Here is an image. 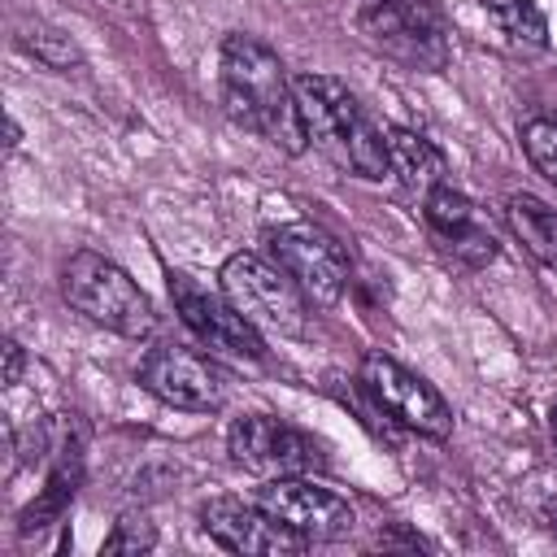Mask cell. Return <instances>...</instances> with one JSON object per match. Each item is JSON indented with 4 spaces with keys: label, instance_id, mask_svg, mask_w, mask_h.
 Wrapping results in <instances>:
<instances>
[{
    "label": "cell",
    "instance_id": "6da1fadb",
    "mask_svg": "<svg viewBox=\"0 0 557 557\" xmlns=\"http://www.w3.org/2000/svg\"><path fill=\"white\" fill-rule=\"evenodd\" d=\"M222 100H226V113L244 131H257L287 157L305 152L309 135L296 109L292 78L283 74L278 52L261 44L257 35L235 30L222 39Z\"/></svg>",
    "mask_w": 557,
    "mask_h": 557
},
{
    "label": "cell",
    "instance_id": "7a4b0ae2",
    "mask_svg": "<svg viewBox=\"0 0 557 557\" xmlns=\"http://www.w3.org/2000/svg\"><path fill=\"white\" fill-rule=\"evenodd\" d=\"M296 109L305 122V135L344 170L357 178H383L387 174V139L366 117L357 96L335 74H296L292 78Z\"/></svg>",
    "mask_w": 557,
    "mask_h": 557
},
{
    "label": "cell",
    "instance_id": "3957f363",
    "mask_svg": "<svg viewBox=\"0 0 557 557\" xmlns=\"http://www.w3.org/2000/svg\"><path fill=\"white\" fill-rule=\"evenodd\" d=\"M61 296L91 318L96 326L126 335V339H144L157 331V313L152 300L144 296V287L109 257L100 252H74L61 270Z\"/></svg>",
    "mask_w": 557,
    "mask_h": 557
},
{
    "label": "cell",
    "instance_id": "277c9868",
    "mask_svg": "<svg viewBox=\"0 0 557 557\" xmlns=\"http://www.w3.org/2000/svg\"><path fill=\"white\" fill-rule=\"evenodd\" d=\"M218 283H222V296L257 331H270L283 339L309 335V296L278 261H270L261 252H235V257H226Z\"/></svg>",
    "mask_w": 557,
    "mask_h": 557
},
{
    "label": "cell",
    "instance_id": "5b68a950",
    "mask_svg": "<svg viewBox=\"0 0 557 557\" xmlns=\"http://www.w3.org/2000/svg\"><path fill=\"white\" fill-rule=\"evenodd\" d=\"M357 26L383 57H392L409 70L435 74L448 65L453 30L435 0H361Z\"/></svg>",
    "mask_w": 557,
    "mask_h": 557
},
{
    "label": "cell",
    "instance_id": "8992f818",
    "mask_svg": "<svg viewBox=\"0 0 557 557\" xmlns=\"http://www.w3.org/2000/svg\"><path fill=\"white\" fill-rule=\"evenodd\" d=\"M226 453L235 466L261 474V479H287V474H313L326 466V453L313 435L300 426L270 418V413H248L235 418L226 431Z\"/></svg>",
    "mask_w": 557,
    "mask_h": 557
},
{
    "label": "cell",
    "instance_id": "52a82bcc",
    "mask_svg": "<svg viewBox=\"0 0 557 557\" xmlns=\"http://www.w3.org/2000/svg\"><path fill=\"white\" fill-rule=\"evenodd\" d=\"M361 387L374 396V405L383 413H392L400 426L426 435V440H444L453 431V409L448 400L413 370H405L396 357L387 352H366L361 357Z\"/></svg>",
    "mask_w": 557,
    "mask_h": 557
},
{
    "label": "cell",
    "instance_id": "ba28073f",
    "mask_svg": "<svg viewBox=\"0 0 557 557\" xmlns=\"http://www.w3.org/2000/svg\"><path fill=\"white\" fill-rule=\"evenodd\" d=\"M270 257L300 283L313 305H335L348 287V252L313 222H283L270 231Z\"/></svg>",
    "mask_w": 557,
    "mask_h": 557
},
{
    "label": "cell",
    "instance_id": "9c48e42d",
    "mask_svg": "<svg viewBox=\"0 0 557 557\" xmlns=\"http://www.w3.org/2000/svg\"><path fill=\"white\" fill-rule=\"evenodd\" d=\"M257 505L270 509L278 522H287L292 531H300L309 544L318 540H344L357 522L352 505L344 496H335L331 487L313 483L309 474H287V479H265V487H257Z\"/></svg>",
    "mask_w": 557,
    "mask_h": 557
},
{
    "label": "cell",
    "instance_id": "30bf717a",
    "mask_svg": "<svg viewBox=\"0 0 557 557\" xmlns=\"http://www.w3.org/2000/svg\"><path fill=\"white\" fill-rule=\"evenodd\" d=\"M139 383L161 405L183 409V413H213L226 400L222 374L205 357H196L187 348H174V344H161L139 361Z\"/></svg>",
    "mask_w": 557,
    "mask_h": 557
},
{
    "label": "cell",
    "instance_id": "8fae6325",
    "mask_svg": "<svg viewBox=\"0 0 557 557\" xmlns=\"http://www.w3.org/2000/svg\"><path fill=\"white\" fill-rule=\"evenodd\" d=\"M170 300L178 309V318L187 322V331L218 348V352H231V357H265V344H261V331L226 300V296H213L205 287H196L187 274H170Z\"/></svg>",
    "mask_w": 557,
    "mask_h": 557
},
{
    "label": "cell",
    "instance_id": "7c38bea8",
    "mask_svg": "<svg viewBox=\"0 0 557 557\" xmlns=\"http://www.w3.org/2000/svg\"><path fill=\"white\" fill-rule=\"evenodd\" d=\"M200 527L213 544H222L226 553H261V557H278V553H305V535L292 531L287 522H278L270 509L261 505H244L235 496H213L200 505Z\"/></svg>",
    "mask_w": 557,
    "mask_h": 557
},
{
    "label": "cell",
    "instance_id": "4fadbf2b",
    "mask_svg": "<svg viewBox=\"0 0 557 557\" xmlns=\"http://www.w3.org/2000/svg\"><path fill=\"white\" fill-rule=\"evenodd\" d=\"M426 226H431L435 235H444L448 248L461 252V257L474 261V265L496 257V239L474 226V205H470L461 191H453L448 183H440L435 191H426Z\"/></svg>",
    "mask_w": 557,
    "mask_h": 557
},
{
    "label": "cell",
    "instance_id": "5bb4252c",
    "mask_svg": "<svg viewBox=\"0 0 557 557\" xmlns=\"http://www.w3.org/2000/svg\"><path fill=\"white\" fill-rule=\"evenodd\" d=\"M383 139H387V174H396L409 191L426 196L440 183H448V161L426 135L409 126H383Z\"/></svg>",
    "mask_w": 557,
    "mask_h": 557
},
{
    "label": "cell",
    "instance_id": "9a60e30c",
    "mask_svg": "<svg viewBox=\"0 0 557 557\" xmlns=\"http://www.w3.org/2000/svg\"><path fill=\"white\" fill-rule=\"evenodd\" d=\"M78 483H83V448H78V444H65V448H61L57 470H52V474H48V483H44V492L22 509L17 531H22V535H30V531H39V527L57 522V518L65 513V505L74 500Z\"/></svg>",
    "mask_w": 557,
    "mask_h": 557
},
{
    "label": "cell",
    "instance_id": "2e32d148",
    "mask_svg": "<svg viewBox=\"0 0 557 557\" xmlns=\"http://www.w3.org/2000/svg\"><path fill=\"white\" fill-rule=\"evenodd\" d=\"M505 222H509V231L522 239V248L535 261L557 270V209L553 205H544L531 191H513L505 200Z\"/></svg>",
    "mask_w": 557,
    "mask_h": 557
},
{
    "label": "cell",
    "instance_id": "e0dca14e",
    "mask_svg": "<svg viewBox=\"0 0 557 557\" xmlns=\"http://www.w3.org/2000/svg\"><path fill=\"white\" fill-rule=\"evenodd\" d=\"M483 9L492 13V22L513 44H527V48H544L548 44V22H544L535 0H483Z\"/></svg>",
    "mask_w": 557,
    "mask_h": 557
},
{
    "label": "cell",
    "instance_id": "ac0fdd59",
    "mask_svg": "<svg viewBox=\"0 0 557 557\" xmlns=\"http://www.w3.org/2000/svg\"><path fill=\"white\" fill-rule=\"evenodd\" d=\"M522 148H527L531 165L557 187V117H531L522 126Z\"/></svg>",
    "mask_w": 557,
    "mask_h": 557
},
{
    "label": "cell",
    "instance_id": "d6986e66",
    "mask_svg": "<svg viewBox=\"0 0 557 557\" xmlns=\"http://www.w3.org/2000/svg\"><path fill=\"white\" fill-rule=\"evenodd\" d=\"M22 44H26L44 65H52V70L78 65V48L70 44V35H61V30H52V26H35L30 35H22Z\"/></svg>",
    "mask_w": 557,
    "mask_h": 557
},
{
    "label": "cell",
    "instance_id": "ffe728a7",
    "mask_svg": "<svg viewBox=\"0 0 557 557\" xmlns=\"http://www.w3.org/2000/svg\"><path fill=\"white\" fill-rule=\"evenodd\" d=\"M152 544H157L152 522H148V518H135V513H126V518L104 535V553H148Z\"/></svg>",
    "mask_w": 557,
    "mask_h": 557
},
{
    "label": "cell",
    "instance_id": "44dd1931",
    "mask_svg": "<svg viewBox=\"0 0 557 557\" xmlns=\"http://www.w3.org/2000/svg\"><path fill=\"white\" fill-rule=\"evenodd\" d=\"M22 379V348L9 339L4 344V383H17Z\"/></svg>",
    "mask_w": 557,
    "mask_h": 557
},
{
    "label": "cell",
    "instance_id": "7402d4cb",
    "mask_svg": "<svg viewBox=\"0 0 557 557\" xmlns=\"http://www.w3.org/2000/svg\"><path fill=\"white\" fill-rule=\"evenodd\" d=\"M548 431H553V444H557V405H553V413H548Z\"/></svg>",
    "mask_w": 557,
    "mask_h": 557
}]
</instances>
